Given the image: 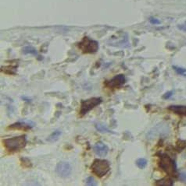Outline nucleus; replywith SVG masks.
<instances>
[{
	"instance_id": "16",
	"label": "nucleus",
	"mask_w": 186,
	"mask_h": 186,
	"mask_svg": "<svg viewBox=\"0 0 186 186\" xmlns=\"http://www.w3.org/2000/svg\"><path fill=\"white\" fill-rule=\"evenodd\" d=\"M96 128L100 132H111V133H114V132H111L110 130L106 128L105 125H101V124H96Z\"/></svg>"
},
{
	"instance_id": "2",
	"label": "nucleus",
	"mask_w": 186,
	"mask_h": 186,
	"mask_svg": "<svg viewBox=\"0 0 186 186\" xmlns=\"http://www.w3.org/2000/svg\"><path fill=\"white\" fill-rule=\"evenodd\" d=\"M92 172L98 177H101L106 175L110 169V163L108 160L103 159H96L91 165Z\"/></svg>"
},
{
	"instance_id": "18",
	"label": "nucleus",
	"mask_w": 186,
	"mask_h": 186,
	"mask_svg": "<svg viewBox=\"0 0 186 186\" xmlns=\"http://www.w3.org/2000/svg\"><path fill=\"white\" fill-rule=\"evenodd\" d=\"M149 22H150L152 24H154V25L160 24V21H159V19H156V18H155V17H150V18H149Z\"/></svg>"
},
{
	"instance_id": "14",
	"label": "nucleus",
	"mask_w": 186,
	"mask_h": 186,
	"mask_svg": "<svg viewBox=\"0 0 186 186\" xmlns=\"http://www.w3.org/2000/svg\"><path fill=\"white\" fill-rule=\"evenodd\" d=\"M24 54H31L34 55H37V51L35 49L34 47H31V46H26L23 48Z\"/></svg>"
},
{
	"instance_id": "12",
	"label": "nucleus",
	"mask_w": 186,
	"mask_h": 186,
	"mask_svg": "<svg viewBox=\"0 0 186 186\" xmlns=\"http://www.w3.org/2000/svg\"><path fill=\"white\" fill-rule=\"evenodd\" d=\"M135 163H136L137 167H138V168L144 169L146 167V165H147V160H146V159H145V158H139V159H138V160H136Z\"/></svg>"
},
{
	"instance_id": "1",
	"label": "nucleus",
	"mask_w": 186,
	"mask_h": 186,
	"mask_svg": "<svg viewBox=\"0 0 186 186\" xmlns=\"http://www.w3.org/2000/svg\"><path fill=\"white\" fill-rule=\"evenodd\" d=\"M4 146L9 151H18L26 146L27 139L26 135L9 138L2 140Z\"/></svg>"
},
{
	"instance_id": "9",
	"label": "nucleus",
	"mask_w": 186,
	"mask_h": 186,
	"mask_svg": "<svg viewBox=\"0 0 186 186\" xmlns=\"http://www.w3.org/2000/svg\"><path fill=\"white\" fill-rule=\"evenodd\" d=\"M35 126V123L32 122L31 121H27V120H23V121H20L14 123L11 125L9 127V128H16V129H22L27 130L31 129Z\"/></svg>"
},
{
	"instance_id": "4",
	"label": "nucleus",
	"mask_w": 186,
	"mask_h": 186,
	"mask_svg": "<svg viewBox=\"0 0 186 186\" xmlns=\"http://www.w3.org/2000/svg\"><path fill=\"white\" fill-rule=\"evenodd\" d=\"M159 167L163 169L167 174L170 176H174L176 174V165L171 158L166 154H162L159 163Z\"/></svg>"
},
{
	"instance_id": "20",
	"label": "nucleus",
	"mask_w": 186,
	"mask_h": 186,
	"mask_svg": "<svg viewBox=\"0 0 186 186\" xmlns=\"http://www.w3.org/2000/svg\"><path fill=\"white\" fill-rule=\"evenodd\" d=\"M173 93H174V90H170V91L167 92V93H165V94L163 96V98L166 99V100H167V99H169L170 97H171L172 95H173Z\"/></svg>"
},
{
	"instance_id": "3",
	"label": "nucleus",
	"mask_w": 186,
	"mask_h": 186,
	"mask_svg": "<svg viewBox=\"0 0 186 186\" xmlns=\"http://www.w3.org/2000/svg\"><path fill=\"white\" fill-rule=\"evenodd\" d=\"M78 47L85 54H94L99 50V43L89 37H85L78 43Z\"/></svg>"
},
{
	"instance_id": "8",
	"label": "nucleus",
	"mask_w": 186,
	"mask_h": 186,
	"mask_svg": "<svg viewBox=\"0 0 186 186\" xmlns=\"http://www.w3.org/2000/svg\"><path fill=\"white\" fill-rule=\"evenodd\" d=\"M95 153L99 156H106L109 152L108 146L102 142H98L93 146Z\"/></svg>"
},
{
	"instance_id": "13",
	"label": "nucleus",
	"mask_w": 186,
	"mask_h": 186,
	"mask_svg": "<svg viewBox=\"0 0 186 186\" xmlns=\"http://www.w3.org/2000/svg\"><path fill=\"white\" fill-rule=\"evenodd\" d=\"M156 185H166V186H170L173 185V182L171 180L168 178H163L161 180L156 181Z\"/></svg>"
},
{
	"instance_id": "15",
	"label": "nucleus",
	"mask_w": 186,
	"mask_h": 186,
	"mask_svg": "<svg viewBox=\"0 0 186 186\" xmlns=\"http://www.w3.org/2000/svg\"><path fill=\"white\" fill-rule=\"evenodd\" d=\"M173 68H174V70L175 71L177 74L183 75V76H186V68L176 66V65H173Z\"/></svg>"
},
{
	"instance_id": "10",
	"label": "nucleus",
	"mask_w": 186,
	"mask_h": 186,
	"mask_svg": "<svg viewBox=\"0 0 186 186\" xmlns=\"http://www.w3.org/2000/svg\"><path fill=\"white\" fill-rule=\"evenodd\" d=\"M170 111H173L175 114H181V115H186V106L181 105H172L168 107Z\"/></svg>"
},
{
	"instance_id": "11",
	"label": "nucleus",
	"mask_w": 186,
	"mask_h": 186,
	"mask_svg": "<svg viewBox=\"0 0 186 186\" xmlns=\"http://www.w3.org/2000/svg\"><path fill=\"white\" fill-rule=\"evenodd\" d=\"M61 134H62V132H61L60 130H56V131H54V132L47 138L46 140L49 142H57L59 139V138H60V136L61 135Z\"/></svg>"
},
{
	"instance_id": "19",
	"label": "nucleus",
	"mask_w": 186,
	"mask_h": 186,
	"mask_svg": "<svg viewBox=\"0 0 186 186\" xmlns=\"http://www.w3.org/2000/svg\"><path fill=\"white\" fill-rule=\"evenodd\" d=\"M179 179L181 180L182 182L186 183V173L185 172H181L179 174Z\"/></svg>"
},
{
	"instance_id": "21",
	"label": "nucleus",
	"mask_w": 186,
	"mask_h": 186,
	"mask_svg": "<svg viewBox=\"0 0 186 186\" xmlns=\"http://www.w3.org/2000/svg\"><path fill=\"white\" fill-rule=\"evenodd\" d=\"M177 27H178L179 30H183V31H186V22H184L183 24L178 25V26H177Z\"/></svg>"
},
{
	"instance_id": "22",
	"label": "nucleus",
	"mask_w": 186,
	"mask_h": 186,
	"mask_svg": "<svg viewBox=\"0 0 186 186\" xmlns=\"http://www.w3.org/2000/svg\"><path fill=\"white\" fill-rule=\"evenodd\" d=\"M22 99H24V100H25V101H28V102H31V99L29 98H26L25 97H22Z\"/></svg>"
},
{
	"instance_id": "17",
	"label": "nucleus",
	"mask_w": 186,
	"mask_h": 186,
	"mask_svg": "<svg viewBox=\"0 0 186 186\" xmlns=\"http://www.w3.org/2000/svg\"><path fill=\"white\" fill-rule=\"evenodd\" d=\"M85 183H86L87 185H90V186L97 185V182H96V181L95 180L94 177H92V176L88 177L87 178H86V180H85Z\"/></svg>"
},
{
	"instance_id": "5",
	"label": "nucleus",
	"mask_w": 186,
	"mask_h": 186,
	"mask_svg": "<svg viewBox=\"0 0 186 186\" xmlns=\"http://www.w3.org/2000/svg\"><path fill=\"white\" fill-rule=\"evenodd\" d=\"M102 102H103V99L101 97H92L88 100H82L81 104V109H80V114L82 116L85 115L94 107L99 105Z\"/></svg>"
},
{
	"instance_id": "6",
	"label": "nucleus",
	"mask_w": 186,
	"mask_h": 186,
	"mask_svg": "<svg viewBox=\"0 0 186 186\" xmlns=\"http://www.w3.org/2000/svg\"><path fill=\"white\" fill-rule=\"evenodd\" d=\"M126 82V78L123 74H119V75L114 76L113 79L110 80L106 81L105 84L106 86L110 88H120Z\"/></svg>"
},
{
	"instance_id": "7",
	"label": "nucleus",
	"mask_w": 186,
	"mask_h": 186,
	"mask_svg": "<svg viewBox=\"0 0 186 186\" xmlns=\"http://www.w3.org/2000/svg\"><path fill=\"white\" fill-rule=\"evenodd\" d=\"M56 171L59 176L62 177H67L71 173V166L67 162H60L57 165Z\"/></svg>"
}]
</instances>
